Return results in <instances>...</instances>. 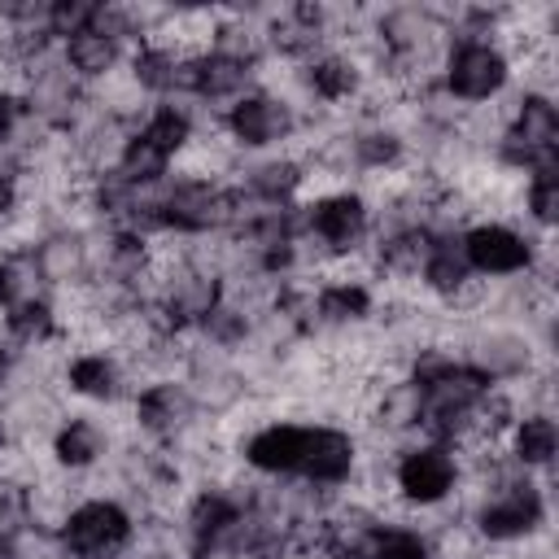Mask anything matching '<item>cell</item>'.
<instances>
[{
  "label": "cell",
  "instance_id": "6da1fadb",
  "mask_svg": "<svg viewBox=\"0 0 559 559\" xmlns=\"http://www.w3.org/2000/svg\"><path fill=\"white\" fill-rule=\"evenodd\" d=\"M131 533H135V524L122 502L92 498V502H79L61 520L57 542L66 546L70 559H118L131 546Z\"/></svg>",
  "mask_w": 559,
  "mask_h": 559
},
{
  "label": "cell",
  "instance_id": "7a4b0ae2",
  "mask_svg": "<svg viewBox=\"0 0 559 559\" xmlns=\"http://www.w3.org/2000/svg\"><path fill=\"white\" fill-rule=\"evenodd\" d=\"M507 79H511V61L493 39H454L441 61V87L467 105L498 96Z\"/></svg>",
  "mask_w": 559,
  "mask_h": 559
},
{
  "label": "cell",
  "instance_id": "3957f363",
  "mask_svg": "<svg viewBox=\"0 0 559 559\" xmlns=\"http://www.w3.org/2000/svg\"><path fill=\"white\" fill-rule=\"evenodd\" d=\"M459 249L472 266V275H520L533 271V240L507 223H476L459 236Z\"/></svg>",
  "mask_w": 559,
  "mask_h": 559
},
{
  "label": "cell",
  "instance_id": "277c9868",
  "mask_svg": "<svg viewBox=\"0 0 559 559\" xmlns=\"http://www.w3.org/2000/svg\"><path fill=\"white\" fill-rule=\"evenodd\" d=\"M393 485H397V493L406 498V502H415V507H437V502H445L450 493H454V485H459V459H454V450L450 445H415V450H406L402 459H397V467H393Z\"/></svg>",
  "mask_w": 559,
  "mask_h": 559
},
{
  "label": "cell",
  "instance_id": "5b68a950",
  "mask_svg": "<svg viewBox=\"0 0 559 559\" xmlns=\"http://www.w3.org/2000/svg\"><path fill=\"white\" fill-rule=\"evenodd\" d=\"M223 127L236 144L245 148H266V144H280L297 131V114L288 100L280 96H266V92H245L227 105L223 114Z\"/></svg>",
  "mask_w": 559,
  "mask_h": 559
},
{
  "label": "cell",
  "instance_id": "8992f818",
  "mask_svg": "<svg viewBox=\"0 0 559 559\" xmlns=\"http://www.w3.org/2000/svg\"><path fill=\"white\" fill-rule=\"evenodd\" d=\"M367 223H371V214L358 192H332V197H319L314 205H306V236H314L332 253L358 249L367 236Z\"/></svg>",
  "mask_w": 559,
  "mask_h": 559
},
{
  "label": "cell",
  "instance_id": "52a82bcc",
  "mask_svg": "<svg viewBox=\"0 0 559 559\" xmlns=\"http://www.w3.org/2000/svg\"><path fill=\"white\" fill-rule=\"evenodd\" d=\"M354 459H358L354 437L319 424V428H306V454H301L297 476L310 485H345L354 476Z\"/></svg>",
  "mask_w": 559,
  "mask_h": 559
},
{
  "label": "cell",
  "instance_id": "ba28073f",
  "mask_svg": "<svg viewBox=\"0 0 559 559\" xmlns=\"http://www.w3.org/2000/svg\"><path fill=\"white\" fill-rule=\"evenodd\" d=\"M192 411H197V397L183 384H175V380H157V384H148V389L135 393V424L148 437H175V432H183L188 419H192Z\"/></svg>",
  "mask_w": 559,
  "mask_h": 559
},
{
  "label": "cell",
  "instance_id": "9c48e42d",
  "mask_svg": "<svg viewBox=\"0 0 559 559\" xmlns=\"http://www.w3.org/2000/svg\"><path fill=\"white\" fill-rule=\"evenodd\" d=\"M306 454V428L301 424H266L245 441V463L266 476H297Z\"/></svg>",
  "mask_w": 559,
  "mask_h": 559
},
{
  "label": "cell",
  "instance_id": "30bf717a",
  "mask_svg": "<svg viewBox=\"0 0 559 559\" xmlns=\"http://www.w3.org/2000/svg\"><path fill=\"white\" fill-rule=\"evenodd\" d=\"M371 314V288L358 280H328L319 293H310V319L314 328H349Z\"/></svg>",
  "mask_w": 559,
  "mask_h": 559
},
{
  "label": "cell",
  "instance_id": "8fae6325",
  "mask_svg": "<svg viewBox=\"0 0 559 559\" xmlns=\"http://www.w3.org/2000/svg\"><path fill=\"white\" fill-rule=\"evenodd\" d=\"M559 450V428L550 419V411H524L511 424V459L524 472H546L555 463Z\"/></svg>",
  "mask_w": 559,
  "mask_h": 559
},
{
  "label": "cell",
  "instance_id": "7c38bea8",
  "mask_svg": "<svg viewBox=\"0 0 559 559\" xmlns=\"http://www.w3.org/2000/svg\"><path fill=\"white\" fill-rule=\"evenodd\" d=\"M319 39H323V9H314V4H293L280 17H271V26H266V44L284 57L310 61Z\"/></svg>",
  "mask_w": 559,
  "mask_h": 559
},
{
  "label": "cell",
  "instance_id": "4fadbf2b",
  "mask_svg": "<svg viewBox=\"0 0 559 559\" xmlns=\"http://www.w3.org/2000/svg\"><path fill=\"white\" fill-rule=\"evenodd\" d=\"M432 240H437V231L428 223L397 227V231H389L376 245V266L384 275H419L424 262H428V253H432Z\"/></svg>",
  "mask_w": 559,
  "mask_h": 559
},
{
  "label": "cell",
  "instance_id": "5bb4252c",
  "mask_svg": "<svg viewBox=\"0 0 559 559\" xmlns=\"http://www.w3.org/2000/svg\"><path fill=\"white\" fill-rule=\"evenodd\" d=\"M253 83V66L249 61H236V57H223V52H197V87L192 96H205V100H236L245 96V87Z\"/></svg>",
  "mask_w": 559,
  "mask_h": 559
},
{
  "label": "cell",
  "instance_id": "9a60e30c",
  "mask_svg": "<svg viewBox=\"0 0 559 559\" xmlns=\"http://www.w3.org/2000/svg\"><path fill=\"white\" fill-rule=\"evenodd\" d=\"M424 284L437 293V297H463L467 288H472V266H467V258H463V249H459V236H437L432 240V253H428V262H424Z\"/></svg>",
  "mask_w": 559,
  "mask_h": 559
},
{
  "label": "cell",
  "instance_id": "2e32d148",
  "mask_svg": "<svg viewBox=\"0 0 559 559\" xmlns=\"http://www.w3.org/2000/svg\"><path fill=\"white\" fill-rule=\"evenodd\" d=\"M66 384H70V393H79V397L114 402V397L122 393V367H118L109 354H79V358H70V367H66Z\"/></svg>",
  "mask_w": 559,
  "mask_h": 559
},
{
  "label": "cell",
  "instance_id": "e0dca14e",
  "mask_svg": "<svg viewBox=\"0 0 559 559\" xmlns=\"http://www.w3.org/2000/svg\"><path fill=\"white\" fill-rule=\"evenodd\" d=\"M301 79H306V87H310L319 100H328V105L349 100V96L358 92V83H362L358 66H354L349 57H341V52H319V57H310Z\"/></svg>",
  "mask_w": 559,
  "mask_h": 559
},
{
  "label": "cell",
  "instance_id": "ac0fdd59",
  "mask_svg": "<svg viewBox=\"0 0 559 559\" xmlns=\"http://www.w3.org/2000/svg\"><path fill=\"white\" fill-rule=\"evenodd\" d=\"M52 454L61 467L79 472V467H92L100 454H105V432L87 419V415H70L57 432H52Z\"/></svg>",
  "mask_w": 559,
  "mask_h": 559
},
{
  "label": "cell",
  "instance_id": "d6986e66",
  "mask_svg": "<svg viewBox=\"0 0 559 559\" xmlns=\"http://www.w3.org/2000/svg\"><path fill=\"white\" fill-rule=\"evenodd\" d=\"M507 131H515V135L528 140V144L555 148V144H559V114H555L550 92H524V96L515 100V114H511Z\"/></svg>",
  "mask_w": 559,
  "mask_h": 559
},
{
  "label": "cell",
  "instance_id": "ffe728a7",
  "mask_svg": "<svg viewBox=\"0 0 559 559\" xmlns=\"http://www.w3.org/2000/svg\"><path fill=\"white\" fill-rule=\"evenodd\" d=\"M179 66H183V52L170 48V44H140L135 57H131V79L144 87V92H179Z\"/></svg>",
  "mask_w": 559,
  "mask_h": 559
},
{
  "label": "cell",
  "instance_id": "44dd1931",
  "mask_svg": "<svg viewBox=\"0 0 559 559\" xmlns=\"http://www.w3.org/2000/svg\"><path fill=\"white\" fill-rule=\"evenodd\" d=\"M118 52H122V44H114L96 31H79L66 39V70L74 79H105L118 66Z\"/></svg>",
  "mask_w": 559,
  "mask_h": 559
},
{
  "label": "cell",
  "instance_id": "7402d4cb",
  "mask_svg": "<svg viewBox=\"0 0 559 559\" xmlns=\"http://www.w3.org/2000/svg\"><path fill=\"white\" fill-rule=\"evenodd\" d=\"M301 179H306L301 162H293V157H275V162H262V166L249 170L245 192H249L253 201H262V205H288L293 192L301 188Z\"/></svg>",
  "mask_w": 559,
  "mask_h": 559
},
{
  "label": "cell",
  "instance_id": "603a6c76",
  "mask_svg": "<svg viewBox=\"0 0 559 559\" xmlns=\"http://www.w3.org/2000/svg\"><path fill=\"white\" fill-rule=\"evenodd\" d=\"M31 266L39 280H52V284H66V280H79L83 266H87V253L79 245V236L61 231V236H48L35 253H31Z\"/></svg>",
  "mask_w": 559,
  "mask_h": 559
},
{
  "label": "cell",
  "instance_id": "cb8c5ba5",
  "mask_svg": "<svg viewBox=\"0 0 559 559\" xmlns=\"http://www.w3.org/2000/svg\"><path fill=\"white\" fill-rule=\"evenodd\" d=\"M4 332L17 341V345H44L57 336V314L44 297H17L9 310H4Z\"/></svg>",
  "mask_w": 559,
  "mask_h": 559
},
{
  "label": "cell",
  "instance_id": "d4e9b609",
  "mask_svg": "<svg viewBox=\"0 0 559 559\" xmlns=\"http://www.w3.org/2000/svg\"><path fill=\"white\" fill-rule=\"evenodd\" d=\"M135 135H140V140H148L157 153L175 157V153H183V148H188V140H192V118H188L179 105H157V109L144 118V127H140Z\"/></svg>",
  "mask_w": 559,
  "mask_h": 559
},
{
  "label": "cell",
  "instance_id": "484cf974",
  "mask_svg": "<svg viewBox=\"0 0 559 559\" xmlns=\"http://www.w3.org/2000/svg\"><path fill=\"white\" fill-rule=\"evenodd\" d=\"M371 559H432V542L406 524H371Z\"/></svg>",
  "mask_w": 559,
  "mask_h": 559
},
{
  "label": "cell",
  "instance_id": "4316f807",
  "mask_svg": "<svg viewBox=\"0 0 559 559\" xmlns=\"http://www.w3.org/2000/svg\"><path fill=\"white\" fill-rule=\"evenodd\" d=\"M419 384L411 380H397V384H384V397L376 406V419L389 428V432H402V428H419Z\"/></svg>",
  "mask_w": 559,
  "mask_h": 559
},
{
  "label": "cell",
  "instance_id": "83f0119b",
  "mask_svg": "<svg viewBox=\"0 0 559 559\" xmlns=\"http://www.w3.org/2000/svg\"><path fill=\"white\" fill-rule=\"evenodd\" d=\"M524 201H528V218L550 231L555 218H559V166H542L528 175V188H524Z\"/></svg>",
  "mask_w": 559,
  "mask_h": 559
},
{
  "label": "cell",
  "instance_id": "f1b7e54d",
  "mask_svg": "<svg viewBox=\"0 0 559 559\" xmlns=\"http://www.w3.org/2000/svg\"><path fill=\"white\" fill-rule=\"evenodd\" d=\"M349 153H354V162L362 166V170H389V166H397L402 162V135L397 131H358L354 135V144H349Z\"/></svg>",
  "mask_w": 559,
  "mask_h": 559
},
{
  "label": "cell",
  "instance_id": "f546056e",
  "mask_svg": "<svg viewBox=\"0 0 559 559\" xmlns=\"http://www.w3.org/2000/svg\"><path fill=\"white\" fill-rule=\"evenodd\" d=\"M96 9H100V4H92V0H52L44 26H48L52 39H70V35H79V31H92Z\"/></svg>",
  "mask_w": 559,
  "mask_h": 559
},
{
  "label": "cell",
  "instance_id": "4dcf8cb0",
  "mask_svg": "<svg viewBox=\"0 0 559 559\" xmlns=\"http://www.w3.org/2000/svg\"><path fill=\"white\" fill-rule=\"evenodd\" d=\"M197 328H201V332L210 336V345H218V349L245 345V336H249V319H245V310H236V306H227V301H218Z\"/></svg>",
  "mask_w": 559,
  "mask_h": 559
},
{
  "label": "cell",
  "instance_id": "1f68e13d",
  "mask_svg": "<svg viewBox=\"0 0 559 559\" xmlns=\"http://www.w3.org/2000/svg\"><path fill=\"white\" fill-rule=\"evenodd\" d=\"M31 114V105H26V96L22 92H9V87H0V140H9L17 127H22V118Z\"/></svg>",
  "mask_w": 559,
  "mask_h": 559
},
{
  "label": "cell",
  "instance_id": "d6a6232c",
  "mask_svg": "<svg viewBox=\"0 0 559 559\" xmlns=\"http://www.w3.org/2000/svg\"><path fill=\"white\" fill-rule=\"evenodd\" d=\"M17 288H22V266L9 262V258H0V306L4 310L17 301Z\"/></svg>",
  "mask_w": 559,
  "mask_h": 559
},
{
  "label": "cell",
  "instance_id": "836d02e7",
  "mask_svg": "<svg viewBox=\"0 0 559 559\" xmlns=\"http://www.w3.org/2000/svg\"><path fill=\"white\" fill-rule=\"evenodd\" d=\"M13 210H17V183L0 175V218H4V214H13Z\"/></svg>",
  "mask_w": 559,
  "mask_h": 559
},
{
  "label": "cell",
  "instance_id": "e575fe53",
  "mask_svg": "<svg viewBox=\"0 0 559 559\" xmlns=\"http://www.w3.org/2000/svg\"><path fill=\"white\" fill-rule=\"evenodd\" d=\"M13 367H17V354H13L9 345H0V389L9 384V376H13Z\"/></svg>",
  "mask_w": 559,
  "mask_h": 559
}]
</instances>
